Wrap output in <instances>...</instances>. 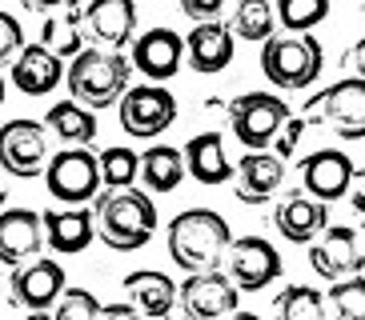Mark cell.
Wrapping results in <instances>:
<instances>
[{
	"mask_svg": "<svg viewBox=\"0 0 365 320\" xmlns=\"http://www.w3.org/2000/svg\"><path fill=\"white\" fill-rule=\"evenodd\" d=\"M157 228V204L149 192L120 188V192H97L93 201V233L105 240L113 252H137L153 240Z\"/></svg>",
	"mask_w": 365,
	"mask_h": 320,
	"instance_id": "obj_1",
	"label": "cell"
},
{
	"mask_svg": "<svg viewBox=\"0 0 365 320\" xmlns=\"http://www.w3.org/2000/svg\"><path fill=\"white\" fill-rule=\"evenodd\" d=\"M229 240H233L229 220L221 213H213V208H185L169 224V256L185 277L221 268Z\"/></svg>",
	"mask_w": 365,
	"mask_h": 320,
	"instance_id": "obj_2",
	"label": "cell"
},
{
	"mask_svg": "<svg viewBox=\"0 0 365 320\" xmlns=\"http://www.w3.org/2000/svg\"><path fill=\"white\" fill-rule=\"evenodd\" d=\"M68 100L88 112H101V108H113L120 105V96L129 92V80H133V64L125 53H105V48H88L76 53L68 60Z\"/></svg>",
	"mask_w": 365,
	"mask_h": 320,
	"instance_id": "obj_3",
	"label": "cell"
},
{
	"mask_svg": "<svg viewBox=\"0 0 365 320\" xmlns=\"http://www.w3.org/2000/svg\"><path fill=\"white\" fill-rule=\"evenodd\" d=\"M325 68V53L317 36H269L261 44V73L273 88L281 92H301V88L317 85Z\"/></svg>",
	"mask_w": 365,
	"mask_h": 320,
	"instance_id": "obj_4",
	"label": "cell"
},
{
	"mask_svg": "<svg viewBox=\"0 0 365 320\" xmlns=\"http://www.w3.org/2000/svg\"><path fill=\"white\" fill-rule=\"evenodd\" d=\"M301 120L305 124H329L341 140H361L365 137V85L354 80V76H341L337 85L309 96Z\"/></svg>",
	"mask_w": 365,
	"mask_h": 320,
	"instance_id": "obj_5",
	"label": "cell"
},
{
	"mask_svg": "<svg viewBox=\"0 0 365 320\" xmlns=\"http://www.w3.org/2000/svg\"><path fill=\"white\" fill-rule=\"evenodd\" d=\"M285 120H289L285 96L241 92V96L229 100V128H233V137L245 144V152H265Z\"/></svg>",
	"mask_w": 365,
	"mask_h": 320,
	"instance_id": "obj_6",
	"label": "cell"
},
{
	"mask_svg": "<svg viewBox=\"0 0 365 320\" xmlns=\"http://www.w3.org/2000/svg\"><path fill=\"white\" fill-rule=\"evenodd\" d=\"M44 184L53 192L56 204L65 208H85L88 201H97L101 192V169L93 149H65L48 156L44 164Z\"/></svg>",
	"mask_w": 365,
	"mask_h": 320,
	"instance_id": "obj_7",
	"label": "cell"
},
{
	"mask_svg": "<svg viewBox=\"0 0 365 320\" xmlns=\"http://www.w3.org/2000/svg\"><path fill=\"white\" fill-rule=\"evenodd\" d=\"M221 272L237 292H261L281 277V256L265 236H237L221 256Z\"/></svg>",
	"mask_w": 365,
	"mask_h": 320,
	"instance_id": "obj_8",
	"label": "cell"
},
{
	"mask_svg": "<svg viewBox=\"0 0 365 320\" xmlns=\"http://www.w3.org/2000/svg\"><path fill=\"white\" fill-rule=\"evenodd\" d=\"M48 164V128L41 120H9L0 124V169L16 181H36Z\"/></svg>",
	"mask_w": 365,
	"mask_h": 320,
	"instance_id": "obj_9",
	"label": "cell"
},
{
	"mask_svg": "<svg viewBox=\"0 0 365 320\" xmlns=\"http://www.w3.org/2000/svg\"><path fill=\"white\" fill-rule=\"evenodd\" d=\"M237 292L229 284V277L221 268L213 272H193V277H185V284H177V304L173 312L181 320H225L237 312Z\"/></svg>",
	"mask_w": 365,
	"mask_h": 320,
	"instance_id": "obj_10",
	"label": "cell"
},
{
	"mask_svg": "<svg viewBox=\"0 0 365 320\" xmlns=\"http://www.w3.org/2000/svg\"><path fill=\"white\" fill-rule=\"evenodd\" d=\"M173 120H177V100L165 85H137L120 96V128L133 140L153 144V137L173 128Z\"/></svg>",
	"mask_w": 365,
	"mask_h": 320,
	"instance_id": "obj_11",
	"label": "cell"
},
{
	"mask_svg": "<svg viewBox=\"0 0 365 320\" xmlns=\"http://www.w3.org/2000/svg\"><path fill=\"white\" fill-rule=\"evenodd\" d=\"M65 292V268L53 256H36L29 265L12 268L9 277V300L21 312H48Z\"/></svg>",
	"mask_w": 365,
	"mask_h": 320,
	"instance_id": "obj_12",
	"label": "cell"
},
{
	"mask_svg": "<svg viewBox=\"0 0 365 320\" xmlns=\"http://www.w3.org/2000/svg\"><path fill=\"white\" fill-rule=\"evenodd\" d=\"M309 265L329 284L345 277H361V228L357 224H329L309 245Z\"/></svg>",
	"mask_w": 365,
	"mask_h": 320,
	"instance_id": "obj_13",
	"label": "cell"
},
{
	"mask_svg": "<svg viewBox=\"0 0 365 320\" xmlns=\"http://www.w3.org/2000/svg\"><path fill=\"white\" fill-rule=\"evenodd\" d=\"M81 32L93 48L125 53V44L137 41V4L133 0H93L81 9Z\"/></svg>",
	"mask_w": 365,
	"mask_h": 320,
	"instance_id": "obj_14",
	"label": "cell"
},
{
	"mask_svg": "<svg viewBox=\"0 0 365 320\" xmlns=\"http://www.w3.org/2000/svg\"><path fill=\"white\" fill-rule=\"evenodd\" d=\"M301 181H305V196H313L317 204H325L329 208L333 201H341L345 192H349V184L357 181V164L354 156H345L341 149H317L305 156V164H301Z\"/></svg>",
	"mask_w": 365,
	"mask_h": 320,
	"instance_id": "obj_15",
	"label": "cell"
},
{
	"mask_svg": "<svg viewBox=\"0 0 365 320\" xmlns=\"http://www.w3.org/2000/svg\"><path fill=\"white\" fill-rule=\"evenodd\" d=\"M181 60H185V41L173 28L140 32L137 41H133V53H129V64L140 76H149V85L173 80V76L181 73Z\"/></svg>",
	"mask_w": 365,
	"mask_h": 320,
	"instance_id": "obj_16",
	"label": "cell"
},
{
	"mask_svg": "<svg viewBox=\"0 0 365 320\" xmlns=\"http://www.w3.org/2000/svg\"><path fill=\"white\" fill-rule=\"evenodd\" d=\"M44 248V224L33 208H4L0 213V265L21 268L36 260Z\"/></svg>",
	"mask_w": 365,
	"mask_h": 320,
	"instance_id": "obj_17",
	"label": "cell"
},
{
	"mask_svg": "<svg viewBox=\"0 0 365 320\" xmlns=\"http://www.w3.org/2000/svg\"><path fill=\"white\" fill-rule=\"evenodd\" d=\"M273 228H277L289 245H313V240L329 228V208L317 204L313 196H305L301 188L285 192L277 201V208H273Z\"/></svg>",
	"mask_w": 365,
	"mask_h": 320,
	"instance_id": "obj_18",
	"label": "cell"
},
{
	"mask_svg": "<svg viewBox=\"0 0 365 320\" xmlns=\"http://www.w3.org/2000/svg\"><path fill=\"white\" fill-rule=\"evenodd\" d=\"M233 32L225 21H209V24H193V32L185 36V60L193 73H225L233 60Z\"/></svg>",
	"mask_w": 365,
	"mask_h": 320,
	"instance_id": "obj_19",
	"label": "cell"
},
{
	"mask_svg": "<svg viewBox=\"0 0 365 320\" xmlns=\"http://www.w3.org/2000/svg\"><path fill=\"white\" fill-rule=\"evenodd\" d=\"M9 80L21 88L24 96H48L61 80H65V64L53 53H44L41 44H24L9 64Z\"/></svg>",
	"mask_w": 365,
	"mask_h": 320,
	"instance_id": "obj_20",
	"label": "cell"
},
{
	"mask_svg": "<svg viewBox=\"0 0 365 320\" xmlns=\"http://www.w3.org/2000/svg\"><path fill=\"white\" fill-rule=\"evenodd\" d=\"M237 201L241 204H265L285 181V164L273 152H245L233 169Z\"/></svg>",
	"mask_w": 365,
	"mask_h": 320,
	"instance_id": "obj_21",
	"label": "cell"
},
{
	"mask_svg": "<svg viewBox=\"0 0 365 320\" xmlns=\"http://www.w3.org/2000/svg\"><path fill=\"white\" fill-rule=\"evenodd\" d=\"M44 224V245L61 256H76L93 245V213L88 208H48L41 213Z\"/></svg>",
	"mask_w": 365,
	"mask_h": 320,
	"instance_id": "obj_22",
	"label": "cell"
},
{
	"mask_svg": "<svg viewBox=\"0 0 365 320\" xmlns=\"http://www.w3.org/2000/svg\"><path fill=\"white\" fill-rule=\"evenodd\" d=\"M125 292H129V304L145 320L173 316V304H177V284H173L165 272H157V268H137V272H129V277H125Z\"/></svg>",
	"mask_w": 365,
	"mask_h": 320,
	"instance_id": "obj_23",
	"label": "cell"
},
{
	"mask_svg": "<svg viewBox=\"0 0 365 320\" xmlns=\"http://www.w3.org/2000/svg\"><path fill=\"white\" fill-rule=\"evenodd\" d=\"M181 160H185V172H189L197 184H205V188L233 181V164H229L225 144H221L217 132H197V137L185 144Z\"/></svg>",
	"mask_w": 365,
	"mask_h": 320,
	"instance_id": "obj_24",
	"label": "cell"
},
{
	"mask_svg": "<svg viewBox=\"0 0 365 320\" xmlns=\"http://www.w3.org/2000/svg\"><path fill=\"white\" fill-rule=\"evenodd\" d=\"M44 53H53L56 60L65 64L76 53H85V32H81V4H61L53 16H44L41 24V41Z\"/></svg>",
	"mask_w": 365,
	"mask_h": 320,
	"instance_id": "obj_25",
	"label": "cell"
},
{
	"mask_svg": "<svg viewBox=\"0 0 365 320\" xmlns=\"http://www.w3.org/2000/svg\"><path fill=\"white\" fill-rule=\"evenodd\" d=\"M137 160H140L137 181L149 192H177L181 188V181H185L181 149H173V144H149Z\"/></svg>",
	"mask_w": 365,
	"mask_h": 320,
	"instance_id": "obj_26",
	"label": "cell"
},
{
	"mask_svg": "<svg viewBox=\"0 0 365 320\" xmlns=\"http://www.w3.org/2000/svg\"><path fill=\"white\" fill-rule=\"evenodd\" d=\"M44 124L53 128L68 149H88L93 137H97V117H93L88 108L73 105V100H56V105L44 112Z\"/></svg>",
	"mask_w": 365,
	"mask_h": 320,
	"instance_id": "obj_27",
	"label": "cell"
},
{
	"mask_svg": "<svg viewBox=\"0 0 365 320\" xmlns=\"http://www.w3.org/2000/svg\"><path fill=\"white\" fill-rule=\"evenodd\" d=\"M273 24H277V16H273V4H269V0H241V4L233 9L229 32H233V41L241 36V41H261L265 44L269 36H273Z\"/></svg>",
	"mask_w": 365,
	"mask_h": 320,
	"instance_id": "obj_28",
	"label": "cell"
},
{
	"mask_svg": "<svg viewBox=\"0 0 365 320\" xmlns=\"http://www.w3.org/2000/svg\"><path fill=\"white\" fill-rule=\"evenodd\" d=\"M273 316L277 320H329L325 316V300L309 284H289L281 288L273 300Z\"/></svg>",
	"mask_w": 365,
	"mask_h": 320,
	"instance_id": "obj_29",
	"label": "cell"
},
{
	"mask_svg": "<svg viewBox=\"0 0 365 320\" xmlns=\"http://www.w3.org/2000/svg\"><path fill=\"white\" fill-rule=\"evenodd\" d=\"M322 300H325V316L329 320H365V284H361V277L333 280V288Z\"/></svg>",
	"mask_w": 365,
	"mask_h": 320,
	"instance_id": "obj_30",
	"label": "cell"
},
{
	"mask_svg": "<svg viewBox=\"0 0 365 320\" xmlns=\"http://www.w3.org/2000/svg\"><path fill=\"white\" fill-rule=\"evenodd\" d=\"M97 169H101V184H105L108 192H120V188H133V184H137L140 160H137V152H133V149L113 144V149H105L97 156Z\"/></svg>",
	"mask_w": 365,
	"mask_h": 320,
	"instance_id": "obj_31",
	"label": "cell"
},
{
	"mask_svg": "<svg viewBox=\"0 0 365 320\" xmlns=\"http://www.w3.org/2000/svg\"><path fill=\"white\" fill-rule=\"evenodd\" d=\"M273 16H281L285 36H309L329 16V0H281V9H273Z\"/></svg>",
	"mask_w": 365,
	"mask_h": 320,
	"instance_id": "obj_32",
	"label": "cell"
},
{
	"mask_svg": "<svg viewBox=\"0 0 365 320\" xmlns=\"http://www.w3.org/2000/svg\"><path fill=\"white\" fill-rule=\"evenodd\" d=\"M101 304L88 288H65L61 292V300H56V312L53 320H101Z\"/></svg>",
	"mask_w": 365,
	"mask_h": 320,
	"instance_id": "obj_33",
	"label": "cell"
},
{
	"mask_svg": "<svg viewBox=\"0 0 365 320\" xmlns=\"http://www.w3.org/2000/svg\"><path fill=\"white\" fill-rule=\"evenodd\" d=\"M305 128H309V124H305L301 117H289L285 124H281V132L273 137V156H277L281 164H285V160H293V152H297L301 137H305Z\"/></svg>",
	"mask_w": 365,
	"mask_h": 320,
	"instance_id": "obj_34",
	"label": "cell"
},
{
	"mask_svg": "<svg viewBox=\"0 0 365 320\" xmlns=\"http://www.w3.org/2000/svg\"><path fill=\"white\" fill-rule=\"evenodd\" d=\"M24 48V28L12 12H0V64L12 60V56Z\"/></svg>",
	"mask_w": 365,
	"mask_h": 320,
	"instance_id": "obj_35",
	"label": "cell"
},
{
	"mask_svg": "<svg viewBox=\"0 0 365 320\" xmlns=\"http://www.w3.org/2000/svg\"><path fill=\"white\" fill-rule=\"evenodd\" d=\"M221 9H225V0H181V12H185L193 24L221 21Z\"/></svg>",
	"mask_w": 365,
	"mask_h": 320,
	"instance_id": "obj_36",
	"label": "cell"
},
{
	"mask_svg": "<svg viewBox=\"0 0 365 320\" xmlns=\"http://www.w3.org/2000/svg\"><path fill=\"white\" fill-rule=\"evenodd\" d=\"M101 320H145V316L133 309L129 300H113V304H105V309H101Z\"/></svg>",
	"mask_w": 365,
	"mask_h": 320,
	"instance_id": "obj_37",
	"label": "cell"
},
{
	"mask_svg": "<svg viewBox=\"0 0 365 320\" xmlns=\"http://www.w3.org/2000/svg\"><path fill=\"white\" fill-rule=\"evenodd\" d=\"M361 60H365V44L357 41L354 48H349V53H341V73L349 68V76H354V80H361V68H365Z\"/></svg>",
	"mask_w": 365,
	"mask_h": 320,
	"instance_id": "obj_38",
	"label": "cell"
},
{
	"mask_svg": "<svg viewBox=\"0 0 365 320\" xmlns=\"http://www.w3.org/2000/svg\"><path fill=\"white\" fill-rule=\"evenodd\" d=\"M225 320H261V316H253V312H241V309H237L233 316H225Z\"/></svg>",
	"mask_w": 365,
	"mask_h": 320,
	"instance_id": "obj_39",
	"label": "cell"
},
{
	"mask_svg": "<svg viewBox=\"0 0 365 320\" xmlns=\"http://www.w3.org/2000/svg\"><path fill=\"white\" fill-rule=\"evenodd\" d=\"M24 320H53V312H24Z\"/></svg>",
	"mask_w": 365,
	"mask_h": 320,
	"instance_id": "obj_40",
	"label": "cell"
},
{
	"mask_svg": "<svg viewBox=\"0 0 365 320\" xmlns=\"http://www.w3.org/2000/svg\"><path fill=\"white\" fill-rule=\"evenodd\" d=\"M0 105H4V76H0Z\"/></svg>",
	"mask_w": 365,
	"mask_h": 320,
	"instance_id": "obj_41",
	"label": "cell"
},
{
	"mask_svg": "<svg viewBox=\"0 0 365 320\" xmlns=\"http://www.w3.org/2000/svg\"><path fill=\"white\" fill-rule=\"evenodd\" d=\"M0 213H4V188H0Z\"/></svg>",
	"mask_w": 365,
	"mask_h": 320,
	"instance_id": "obj_42",
	"label": "cell"
}]
</instances>
